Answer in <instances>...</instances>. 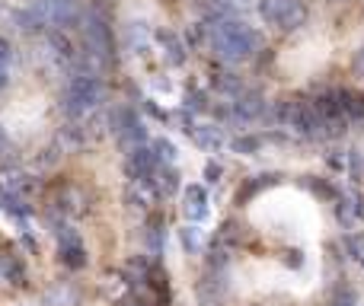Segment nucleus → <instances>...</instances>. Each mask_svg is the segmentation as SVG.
<instances>
[{"label": "nucleus", "instance_id": "obj_1", "mask_svg": "<svg viewBox=\"0 0 364 306\" xmlns=\"http://www.w3.org/2000/svg\"><path fill=\"white\" fill-rule=\"evenodd\" d=\"M208 42L224 64H243L262 48V35L252 26H246L243 19L233 16L208 23Z\"/></svg>", "mask_w": 364, "mask_h": 306}, {"label": "nucleus", "instance_id": "obj_2", "mask_svg": "<svg viewBox=\"0 0 364 306\" xmlns=\"http://www.w3.org/2000/svg\"><path fill=\"white\" fill-rule=\"evenodd\" d=\"M106 99V83H102L100 74H83V70H74V77L68 80L61 93V109L68 112L70 121H80L87 112L102 106Z\"/></svg>", "mask_w": 364, "mask_h": 306}, {"label": "nucleus", "instance_id": "obj_3", "mask_svg": "<svg viewBox=\"0 0 364 306\" xmlns=\"http://www.w3.org/2000/svg\"><path fill=\"white\" fill-rule=\"evenodd\" d=\"M259 13L269 26L282 32H297L307 23V4L304 0H259Z\"/></svg>", "mask_w": 364, "mask_h": 306}, {"label": "nucleus", "instance_id": "obj_4", "mask_svg": "<svg viewBox=\"0 0 364 306\" xmlns=\"http://www.w3.org/2000/svg\"><path fill=\"white\" fill-rule=\"evenodd\" d=\"M83 23V38H87V51L93 58H100L102 67L115 61V38H112V29L106 26V19H100L96 13H87L80 19Z\"/></svg>", "mask_w": 364, "mask_h": 306}, {"label": "nucleus", "instance_id": "obj_5", "mask_svg": "<svg viewBox=\"0 0 364 306\" xmlns=\"http://www.w3.org/2000/svg\"><path fill=\"white\" fill-rule=\"evenodd\" d=\"M55 224V239H58V256H61V262L68 265L70 271H80L87 268V246H83L80 233L70 226V220H51Z\"/></svg>", "mask_w": 364, "mask_h": 306}, {"label": "nucleus", "instance_id": "obj_6", "mask_svg": "<svg viewBox=\"0 0 364 306\" xmlns=\"http://www.w3.org/2000/svg\"><path fill=\"white\" fill-rule=\"evenodd\" d=\"M109 128L119 134V144L125 153H132L134 147L147 144V128H144V121L138 119L134 109H119V112H112L109 115Z\"/></svg>", "mask_w": 364, "mask_h": 306}, {"label": "nucleus", "instance_id": "obj_7", "mask_svg": "<svg viewBox=\"0 0 364 306\" xmlns=\"http://www.w3.org/2000/svg\"><path fill=\"white\" fill-rule=\"evenodd\" d=\"M48 201H51V220H77L90 211L87 195L77 185H58Z\"/></svg>", "mask_w": 364, "mask_h": 306}, {"label": "nucleus", "instance_id": "obj_8", "mask_svg": "<svg viewBox=\"0 0 364 306\" xmlns=\"http://www.w3.org/2000/svg\"><path fill=\"white\" fill-rule=\"evenodd\" d=\"M160 166H166L164 160L157 156V151H154V144L151 147H134L132 153H125V175H128V182H151L154 175H157V169Z\"/></svg>", "mask_w": 364, "mask_h": 306}, {"label": "nucleus", "instance_id": "obj_9", "mask_svg": "<svg viewBox=\"0 0 364 306\" xmlns=\"http://www.w3.org/2000/svg\"><path fill=\"white\" fill-rule=\"evenodd\" d=\"M265 112H269V102L262 99L259 89H243V93L230 102V119L240 121V125H250V121L265 119Z\"/></svg>", "mask_w": 364, "mask_h": 306}, {"label": "nucleus", "instance_id": "obj_10", "mask_svg": "<svg viewBox=\"0 0 364 306\" xmlns=\"http://www.w3.org/2000/svg\"><path fill=\"white\" fill-rule=\"evenodd\" d=\"M0 188L16 195V198L29 201L32 195L38 192V179L29 173H23V169H16V166H6V169H0Z\"/></svg>", "mask_w": 364, "mask_h": 306}, {"label": "nucleus", "instance_id": "obj_11", "mask_svg": "<svg viewBox=\"0 0 364 306\" xmlns=\"http://www.w3.org/2000/svg\"><path fill=\"white\" fill-rule=\"evenodd\" d=\"M182 211H186V217L192 220V224H201V220L208 217V192H205V188H201V185H188Z\"/></svg>", "mask_w": 364, "mask_h": 306}, {"label": "nucleus", "instance_id": "obj_12", "mask_svg": "<svg viewBox=\"0 0 364 306\" xmlns=\"http://www.w3.org/2000/svg\"><path fill=\"white\" fill-rule=\"evenodd\" d=\"M157 42L164 45V58L170 64H186V45H182V38L176 35V32H170V29H157Z\"/></svg>", "mask_w": 364, "mask_h": 306}, {"label": "nucleus", "instance_id": "obj_13", "mask_svg": "<svg viewBox=\"0 0 364 306\" xmlns=\"http://www.w3.org/2000/svg\"><path fill=\"white\" fill-rule=\"evenodd\" d=\"M151 185H154V195H157V198H173L179 188V173L173 166H160L157 175L151 179Z\"/></svg>", "mask_w": 364, "mask_h": 306}, {"label": "nucleus", "instance_id": "obj_14", "mask_svg": "<svg viewBox=\"0 0 364 306\" xmlns=\"http://www.w3.org/2000/svg\"><path fill=\"white\" fill-rule=\"evenodd\" d=\"M278 179H282V175H275V173H265V175H252V179H246V182H243V188L237 192V204H246V201L256 198L259 192L272 188Z\"/></svg>", "mask_w": 364, "mask_h": 306}, {"label": "nucleus", "instance_id": "obj_15", "mask_svg": "<svg viewBox=\"0 0 364 306\" xmlns=\"http://www.w3.org/2000/svg\"><path fill=\"white\" fill-rule=\"evenodd\" d=\"M192 141L201 147V151H208V153H214V151H220V147H224V134H220L218 125H195Z\"/></svg>", "mask_w": 364, "mask_h": 306}, {"label": "nucleus", "instance_id": "obj_16", "mask_svg": "<svg viewBox=\"0 0 364 306\" xmlns=\"http://www.w3.org/2000/svg\"><path fill=\"white\" fill-rule=\"evenodd\" d=\"M58 144L68 147V151H80V147H87V128H83L80 121H68V125L58 131Z\"/></svg>", "mask_w": 364, "mask_h": 306}, {"label": "nucleus", "instance_id": "obj_17", "mask_svg": "<svg viewBox=\"0 0 364 306\" xmlns=\"http://www.w3.org/2000/svg\"><path fill=\"white\" fill-rule=\"evenodd\" d=\"M211 83H214V89H218V93L230 96V99H237V96L243 93V83H240L237 74H224V70H220V74L211 77Z\"/></svg>", "mask_w": 364, "mask_h": 306}, {"label": "nucleus", "instance_id": "obj_18", "mask_svg": "<svg viewBox=\"0 0 364 306\" xmlns=\"http://www.w3.org/2000/svg\"><path fill=\"white\" fill-rule=\"evenodd\" d=\"M336 217H339L342 226H352L355 217H358V204H355V198H339V204H336Z\"/></svg>", "mask_w": 364, "mask_h": 306}, {"label": "nucleus", "instance_id": "obj_19", "mask_svg": "<svg viewBox=\"0 0 364 306\" xmlns=\"http://www.w3.org/2000/svg\"><path fill=\"white\" fill-rule=\"evenodd\" d=\"M304 185H307V188H310V192H314V195H320V198H326V201L339 198V192H336V188L329 185V182L316 179V175H307V179H304Z\"/></svg>", "mask_w": 364, "mask_h": 306}, {"label": "nucleus", "instance_id": "obj_20", "mask_svg": "<svg viewBox=\"0 0 364 306\" xmlns=\"http://www.w3.org/2000/svg\"><path fill=\"white\" fill-rule=\"evenodd\" d=\"M154 151H157V156L166 163V166H173V163H176V156H179L176 144H173V141H166V138H157V141H154Z\"/></svg>", "mask_w": 364, "mask_h": 306}, {"label": "nucleus", "instance_id": "obj_21", "mask_svg": "<svg viewBox=\"0 0 364 306\" xmlns=\"http://www.w3.org/2000/svg\"><path fill=\"white\" fill-rule=\"evenodd\" d=\"M342 246L348 249V256H352L355 262H364V233H348V236L342 239Z\"/></svg>", "mask_w": 364, "mask_h": 306}, {"label": "nucleus", "instance_id": "obj_22", "mask_svg": "<svg viewBox=\"0 0 364 306\" xmlns=\"http://www.w3.org/2000/svg\"><path fill=\"white\" fill-rule=\"evenodd\" d=\"M230 147H233L237 153H256L259 147H262V138H252V134H246V138H237V141H233Z\"/></svg>", "mask_w": 364, "mask_h": 306}, {"label": "nucleus", "instance_id": "obj_23", "mask_svg": "<svg viewBox=\"0 0 364 306\" xmlns=\"http://www.w3.org/2000/svg\"><path fill=\"white\" fill-rule=\"evenodd\" d=\"M186 109H188V112H205V109H208V96L198 93V89H188V93H186Z\"/></svg>", "mask_w": 364, "mask_h": 306}, {"label": "nucleus", "instance_id": "obj_24", "mask_svg": "<svg viewBox=\"0 0 364 306\" xmlns=\"http://www.w3.org/2000/svg\"><path fill=\"white\" fill-rule=\"evenodd\" d=\"M179 236H182V246H186V252H198V230H195V226H182Z\"/></svg>", "mask_w": 364, "mask_h": 306}, {"label": "nucleus", "instance_id": "obj_25", "mask_svg": "<svg viewBox=\"0 0 364 306\" xmlns=\"http://www.w3.org/2000/svg\"><path fill=\"white\" fill-rule=\"evenodd\" d=\"M352 74L364 83V45H361L358 51H355V58H352Z\"/></svg>", "mask_w": 364, "mask_h": 306}, {"label": "nucleus", "instance_id": "obj_26", "mask_svg": "<svg viewBox=\"0 0 364 306\" xmlns=\"http://www.w3.org/2000/svg\"><path fill=\"white\" fill-rule=\"evenodd\" d=\"M0 64H4V67H10L13 64V45L6 42L4 35H0Z\"/></svg>", "mask_w": 364, "mask_h": 306}, {"label": "nucleus", "instance_id": "obj_27", "mask_svg": "<svg viewBox=\"0 0 364 306\" xmlns=\"http://www.w3.org/2000/svg\"><path fill=\"white\" fill-rule=\"evenodd\" d=\"M0 156H4V160L13 156V141H10V134L4 131V125H0Z\"/></svg>", "mask_w": 364, "mask_h": 306}, {"label": "nucleus", "instance_id": "obj_28", "mask_svg": "<svg viewBox=\"0 0 364 306\" xmlns=\"http://www.w3.org/2000/svg\"><path fill=\"white\" fill-rule=\"evenodd\" d=\"M348 169H352V179L358 182V179H361V153H358V151L348 153Z\"/></svg>", "mask_w": 364, "mask_h": 306}, {"label": "nucleus", "instance_id": "obj_29", "mask_svg": "<svg viewBox=\"0 0 364 306\" xmlns=\"http://www.w3.org/2000/svg\"><path fill=\"white\" fill-rule=\"evenodd\" d=\"M355 303H358L355 300V290H342V294L333 300V306H355Z\"/></svg>", "mask_w": 364, "mask_h": 306}, {"label": "nucleus", "instance_id": "obj_30", "mask_svg": "<svg viewBox=\"0 0 364 306\" xmlns=\"http://www.w3.org/2000/svg\"><path fill=\"white\" fill-rule=\"evenodd\" d=\"M144 109H147V112H151V115H154V119H160V121H166V119H170V115H166V112H164V109H160V106H157V102H144Z\"/></svg>", "mask_w": 364, "mask_h": 306}, {"label": "nucleus", "instance_id": "obj_31", "mask_svg": "<svg viewBox=\"0 0 364 306\" xmlns=\"http://www.w3.org/2000/svg\"><path fill=\"white\" fill-rule=\"evenodd\" d=\"M205 179L208 182H218L220 179V166H218V163H208V166H205Z\"/></svg>", "mask_w": 364, "mask_h": 306}, {"label": "nucleus", "instance_id": "obj_32", "mask_svg": "<svg viewBox=\"0 0 364 306\" xmlns=\"http://www.w3.org/2000/svg\"><path fill=\"white\" fill-rule=\"evenodd\" d=\"M6 83H10V67H4V64H0V89H4Z\"/></svg>", "mask_w": 364, "mask_h": 306}, {"label": "nucleus", "instance_id": "obj_33", "mask_svg": "<svg viewBox=\"0 0 364 306\" xmlns=\"http://www.w3.org/2000/svg\"><path fill=\"white\" fill-rule=\"evenodd\" d=\"M355 204H358V217H364V195H355Z\"/></svg>", "mask_w": 364, "mask_h": 306}]
</instances>
